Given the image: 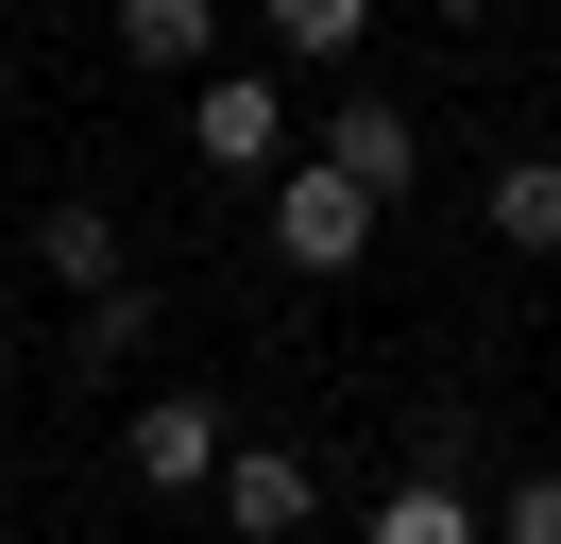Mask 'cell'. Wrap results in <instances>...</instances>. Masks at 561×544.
Masks as SVG:
<instances>
[{
  "label": "cell",
  "mask_w": 561,
  "mask_h": 544,
  "mask_svg": "<svg viewBox=\"0 0 561 544\" xmlns=\"http://www.w3.org/2000/svg\"><path fill=\"white\" fill-rule=\"evenodd\" d=\"M289 154H307L289 68H205V86H187V170H205V188H273Z\"/></svg>",
  "instance_id": "1"
},
{
  "label": "cell",
  "mask_w": 561,
  "mask_h": 544,
  "mask_svg": "<svg viewBox=\"0 0 561 544\" xmlns=\"http://www.w3.org/2000/svg\"><path fill=\"white\" fill-rule=\"evenodd\" d=\"M255 222H273V256L307 272V290H341V272L375 256V222H391V204L357 188V170H323V154H289L273 188H255Z\"/></svg>",
  "instance_id": "2"
},
{
  "label": "cell",
  "mask_w": 561,
  "mask_h": 544,
  "mask_svg": "<svg viewBox=\"0 0 561 544\" xmlns=\"http://www.w3.org/2000/svg\"><path fill=\"white\" fill-rule=\"evenodd\" d=\"M221 460H239V408H221V392H137V408H119V476H137L153 510L221 494Z\"/></svg>",
  "instance_id": "3"
},
{
  "label": "cell",
  "mask_w": 561,
  "mask_h": 544,
  "mask_svg": "<svg viewBox=\"0 0 561 544\" xmlns=\"http://www.w3.org/2000/svg\"><path fill=\"white\" fill-rule=\"evenodd\" d=\"M357 544H493V494H477V426H459V408L425 426V460L375 494V528H357Z\"/></svg>",
  "instance_id": "4"
},
{
  "label": "cell",
  "mask_w": 561,
  "mask_h": 544,
  "mask_svg": "<svg viewBox=\"0 0 561 544\" xmlns=\"http://www.w3.org/2000/svg\"><path fill=\"white\" fill-rule=\"evenodd\" d=\"M205 510H221V544H307L323 528V460H307V442H239Z\"/></svg>",
  "instance_id": "5"
},
{
  "label": "cell",
  "mask_w": 561,
  "mask_h": 544,
  "mask_svg": "<svg viewBox=\"0 0 561 544\" xmlns=\"http://www.w3.org/2000/svg\"><path fill=\"white\" fill-rule=\"evenodd\" d=\"M307 154H323V170H357V188H375V204H409V188H425V120H409V102H391V86H357V102H323V120H307Z\"/></svg>",
  "instance_id": "6"
},
{
  "label": "cell",
  "mask_w": 561,
  "mask_h": 544,
  "mask_svg": "<svg viewBox=\"0 0 561 544\" xmlns=\"http://www.w3.org/2000/svg\"><path fill=\"white\" fill-rule=\"evenodd\" d=\"M221 18H239V0H103L119 68H153V86H205V68H221Z\"/></svg>",
  "instance_id": "7"
},
{
  "label": "cell",
  "mask_w": 561,
  "mask_h": 544,
  "mask_svg": "<svg viewBox=\"0 0 561 544\" xmlns=\"http://www.w3.org/2000/svg\"><path fill=\"white\" fill-rule=\"evenodd\" d=\"M255 34H273V68H357V34H375V0H239Z\"/></svg>",
  "instance_id": "8"
},
{
  "label": "cell",
  "mask_w": 561,
  "mask_h": 544,
  "mask_svg": "<svg viewBox=\"0 0 561 544\" xmlns=\"http://www.w3.org/2000/svg\"><path fill=\"white\" fill-rule=\"evenodd\" d=\"M35 272H51V290H119V272H137V256H119V204H51Z\"/></svg>",
  "instance_id": "9"
},
{
  "label": "cell",
  "mask_w": 561,
  "mask_h": 544,
  "mask_svg": "<svg viewBox=\"0 0 561 544\" xmlns=\"http://www.w3.org/2000/svg\"><path fill=\"white\" fill-rule=\"evenodd\" d=\"M493 238L511 256H561V154H493Z\"/></svg>",
  "instance_id": "10"
},
{
  "label": "cell",
  "mask_w": 561,
  "mask_h": 544,
  "mask_svg": "<svg viewBox=\"0 0 561 544\" xmlns=\"http://www.w3.org/2000/svg\"><path fill=\"white\" fill-rule=\"evenodd\" d=\"M493 544H561V460H527V476H493Z\"/></svg>",
  "instance_id": "11"
},
{
  "label": "cell",
  "mask_w": 561,
  "mask_h": 544,
  "mask_svg": "<svg viewBox=\"0 0 561 544\" xmlns=\"http://www.w3.org/2000/svg\"><path fill=\"white\" fill-rule=\"evenodd\" d=\"M425 18H511V0H425Z\"/></svg>",
  "instance_id": "12"
},
{
  "label": "cell",
  "mask_w": 561,
  "mask_h": 544,
  "mask_svg": "<svg viewBox=\"0 0 561 544\" xmlns=\"http://www.w3.org/2000/svg\"><path fill=\"white\" fill-rule=\"evenodd\" d=\"M0 374H18V324H0Z\"/></svg>",
  "instance_id": "13"
}]
</instances>
